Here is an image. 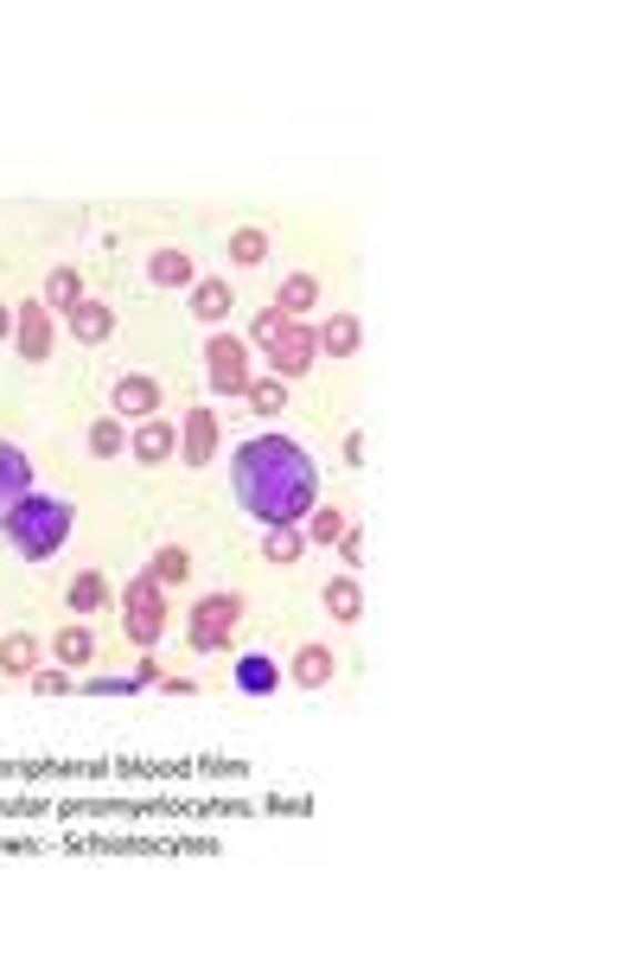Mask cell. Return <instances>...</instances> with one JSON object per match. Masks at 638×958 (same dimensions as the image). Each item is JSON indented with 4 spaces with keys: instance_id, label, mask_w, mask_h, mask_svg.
Masks as SVG:
<instances>
[{
    "instance_id": "6da1fadb",
    "label": "cell",
    "mask_w": 638,
    "mask_h": 958,
    "mask_svg": "<svg viewBox=\"0 0 638 958\" xmlns=\"http://www.w3.org/2000/svg\"><path fill=\"white\" fill-rule=\"evenodd\" d=\"M230 493L262 524H301L320 505V461L287 435H250L230 454Z\"/></svg>"
},
{
    "instance_id": "83f0119b",
    "label": "cell",
    "mask_w": 638,
    "mask_h": 958,
    "mask_svg": "<svg viewBox=\"0 0 638 958\" xmlns=\"http://www.w3.org/2000/svg\"><path fill=\"white\" fill-rule=\"evenodd\" d=\"M185 575H192V556H185V549H160V556H153V582H160V588H166V582H185Z\"/></svg>"
},
{
    "instance_id": "5b68a950",
    "label": "cell",
    "mask_w": 638,
    "mask_h": 958,
    "mask_svg": "<svg viewBox=\"0 0 638 958\" xmlns=\"http://www.w3.org/2000/svg\"><path fill=\"white\" fill-rule=\"evenodd\" d=\"M236 614H243V601L236 595H204L199 607H192V652H224L230 633H236Z\"/></svg>"
},
{
    "instance_id": "8992f818",
    "label": "cell",
    "mask_w": 638,
    "mask_h": 958,
    "mask_svg": "<svg viewBox=\"0 0 638 958\" xmlns=\"http://www.w3.org/2000/svg\"><path fill=\"white\" fill-rule=\"evenodd\" d=\"M313 359H320V333H313L306 320H287V326H281V339L269 345V364H275L281 377H306V371H313Z\"/></svg>"
},
{
    "instance_id": "44dd1931",
    "label": "cell",
    "mask_w": 638,
    "mask_h": 958,
    "mask_svg": "<svg viewBox=\"0 0 638 958\" xmlns=\"http://www.w3.org/2000/svg\"><path fill=\"white\" fill-rule=\"evenodd\" d=\"M0 672H39V639L32 633H13V639H0Z\"/></svg>"
},
{
    "instance_id": "4fadbf2b",
    "label": "cell",
    "mask_w": 638,
    "mask_h": 958,
    "mask_svg": "<svg viewBox=\"0 0 638 958\" xmlns=\"http://www.w3.org/2000/svg\"><path fill=\"white\" fill-rule=\"evenodd\" d=\"M230 262L236 269H262L269 262V224H236L230 231Z\"/></svg>"
},
{
    "instance_id": "30bf717a",
    "label": "cell",
    "mask_w": 638,
    "mask_h": 958,
    "mask_svg": "<svg viewBox=\"0 0 638 958\" xmlns=\"http://www.w3.org/2000/svg\"><path fill=\"white\" fill-rule=\"evenodd\" d=\"M20 352H26V364H45V352H51L45 301H26L20 307Z\"/></svg>"
},
{
    "instance_id": "ffe728a7",
    "label": "cell",
    "mask_w": 638,
    "mask_h": 958,
    "mask_svg": "<svg viewBox=\"0 0 638 958\" xmlns=\"http://www.w3.org/2000/svg\"><path fill=\"white\" fill-rule=\"evenodd\" d=\"M51 652H58L64 665H90V658H97V633H90V626H64V633L51 639Z\"/></svg>"
},
{
    "instance_id": "7a4b0ae2",
    "label": "cell",
    "mask_w": 638,
    "mask_h": 958,
    "mask_svg": "<svg viewBox=\"0 0 638 958\" xmlns=\"http://www.w3.org/2000/svg\"><path fill=\"white\" fill-rule=\"evenodd\" d=\"M0 544L13 549L20 563H51L58 549L71 544V505H64V498L26 493L20 505L0 512Z\"/></svg>"
},
{
    "instance_id": "d6a6232c",
    "label": "cell",
    "mask_w": 638,
    "mask_h": 958,
    "mask_svg": "<svg viewBox=\"0 0 638 958\" xmlns=\"http://www.w3.org/2000/svg\"><path fill=\"white\" fill-rule=\"evenodd\" d=\"M7 333H13V313L0 307V339H7Z\"/></svg>"
},
{
    "instance_id": "5bb4252c",
    "label": "cell",
    "mask_w": 638,
    "mask_h": 958,
    "mask_svg": "<svg viewBox=\"0 0 638 958\" xmlns=\"http://www.w3.org/2000/svg\"><path fill=\"white\" fill-rule=\"evenodd\" d=\"M275 307L287 313V320H306V313L320 307V275H306V269H301V275H287V282H281V301H275Z\"/></svg>"
},
{
    "instance_id": "277c9868",
    "label": "cell",
    "mask_w": 638,
    "mask_h": 958,
    "mask_svg": "<svg viewBox=\"0 0 638 958\" xmlns=\"http://www.w3.org/2000/svg\"><path fill=\"white\" fill-rule=\"evenodd\" d=\"M204 384L217 390V396H243V390H250V352H243V339H230V333L204 339Z\"/></svg>"
},
{
    "instance_id": "603a6c76",
    "label": "cell",
    "mask_w": 638,
    "mask_h": 958,
    "mask_svg": "<svg viewBox=\"0 0 638 958\" xmlns=\"http://www.w3.org/2000/svg\"><path fill=\"white\" fill-rule=\"evenodd\" d=\"M326 677H332V652L326 646H301V658H294V684L313 690V684H326Z\"/></svg>"
},
{
    "instance_id": "484cf974",
    "label": "cell",
    "mask_w": 638,
    "mask_h": 958,
    "mask_svg": "<svg viewBox=\"0 0 638 958\" xmlns=\"http://www.w3.org/2000/svg\"><path fill=\"white\" fill-rule=\"evenodd\" d=\"M301 549H306V531H269V537H262V556H269V563H294Z\"/></svg>"
},
{
    "instance_id": "52a82bcc",
    "label": "cell",
    "mask_w": 638,
    "mask_h": 958,
    "mask_svg": "<svg viewBox=\"0 0 638 958\" xmlns=\"http://www.w3.org/2000/svg\"><path fill=\"white\" fill-rule=\"evenodd\" d=\"M115 415H160V377H148V371H122L115 377Z\"/></svg>"
},
{
    "instance_id": "cb8c5ba5",
    "label": "cell",
    "mask_w": 638,
    "mask_h": 958,
    "mask_svg": "<svg viewBox=\"0 0 638 958\" xmlns=\"http://www.w3.org/2000/svg\"><path fill=\"white\" fill-rule=\"evenodd\" d=\"M243 396H250V410H255V415H281V403H287V384H281V377H255Z\"/></svg>"
},
{
    "instance_id": "7c38bea8",
    "label": "cell",
    "mask_w": 638,
    "mask_h": 958,
    "mask_svg": "<svg viewBox=\"0 0 638 958\" xmlns=\"http://www.w3.org/2000/svg\"><path fill=\"white\" fill-rule=\"evenodd\" d=\"M192 275H199V269H192L185 250H153L148 256V282L153 288H192Z\"/></svg>"
},
{
    "instance_id": "9c48e42d",
    "label": "cell",
    "mask_w": 638,
    "mask_h": 958,
    "mask_svg": "<svg viewBox=\"0 0 638 958\" xmlns=\"http://www.w3.org/2000/svg\"><path fill=\"white\" fill-rule=\"evenodd\" d=\"M26 493H32V466H26L20 447H7V441H0V512H7V505H20Z\"/></svg>"
},
{
    "instance_id": "f546056e",
    "label": "cell",
    "mask_w": 638,
    "mask_h": 958,
    "mask_svg": "<svg viewBox=\"0 0 638 958\" xmlns=\"http://www.w3.org/2000/svg\"><path fill=\"white\" fill-rule=\"evenodd\" d=\"M306 518H313V531H306L313 544H338V537H345V518H338V512H320V505H313Z\"/></svg>"
},
{
    "instance_id": "f1b7e54d",
    "label": "cell",
    "mask_w": 638,
    "mask_h": 958,
    "mask_svg": "<svg viewBox=\"0 0 638 958\" xmlns=\"http://www.w3.org/2000/svg\"><path fill=\"white\" fill-rule=\"evenodd\" d=\"M281 326H287V313H281V307H262V313L250 320V339L262 345V352H269V345L281 339Z\"/></svg>"
},
{
    "instance_id": "ac0fdd59",
    "label": "cell",
    "mask_w": 638,
    "mask_h": 958,
    "mask_svg": "<svg viewBox=\"0 0 638 958\" xmlns=\"http://www.w3.org/2000/svg\"><path fill=\"white\" fill-rule=\"evenodd\" d=\"M357 339H364V326H357V313H332L326 333H320V352H332V359H352Z\"/></svg>"
},
{
    "instance_id": "e0dca14e",
    "label": "cell",
    "mask_w": 638,
    "mask_h": 958,
    "mask_svg": "<svg viewBox=\"0 0 638 958\" xmlns=\"http://www.w3.org/2000/svg\"><path fill=\"white\" fill-rule=\"evenodd\" d=\"M326 614L338 626H352L357 614H364V588H357L352 575H332V582H326Z\"/></svg>"
},
{
    "instance_id": "9a60e30c",
    "label": "cell",
    "mask_w": 638,
    "mask_h": 958,
    "mask_svg": "<svg viewBox=\"0 0 638 958\" xmlns=\"http://www.w3.org/2000/svg\"><path fill=\"white\" fill-rule=\"evenodd\" d=\"M71 333L83 339V345H102V339L115 333V313L102 307V301H77V307H71Z\"/></svg>"
},
{
    "instance_id": "7402d4cb",
    "label": "cell",
    "mask_w": 638,
    "mask_h": 958,
    "mask_svg": "<svg viewBox=\"0 0 638 958\" xmlns=\"http://www.w3.org/2000/svg\"><path fill=\"white\" fill-rule=\"evenodd\" d=\"M77 301H83V275H77V269H58V275H51V282H45V307L71 313Z\"/></svg>"
},
{
    "instance_id": "2e32d148",
    "label": "cell",
    "mask_w": 638,
    "mask_h": 958,
    "mask_svg": "<svg viewBox=\"0 0 638 958\" xmlns=\"http://www.w3.org/2000/svg\"><path fill=\"white\" fill-rule=\"evenodd\" d=\"M128 447H134V461H141V466H160L166 454H173V428H166L160 415H148V428H134Z\"/></svg>"
},
{
    "instance_id": "4316f807",
    "label": "cell",
    "mask_w": 638,
    "mask_h": 958,
    "mask_svg": "<svg viewBox=\"0 0 638 958\" xmlns=\"http://www.w3.org/2000/svg\"><path fill=\"white\" fill-rule=\"evenodd\" d=\"M128 435H122V422H90V454L97 461H109V454H122Z\"/></svg>"
},
{
    "instance_id": "3957f363",
    "label": "cell",
    "mask_w": 638,
    "mask_h": 958,
    "mask_svg": "<svg viewBox=\"0 0 638 958\" xmlns=\"http://www.w3.org/2000/svg\"><path fill=\"white\" fill-rule=\"evenodd\" d=\"M122 621H128V639H134V646H160V633H166V595H160L153 569L128 582V595H122Z\"/></svg>"
},
{
    "instance_id": "d6986e66",
    "label": "cell",
    "mask_w": 638,
    "mask_h": 958,
    "mask_svg": "<svg viewBox=\"0 0 638 958\" xmlns=\"http://www.w3.org/2000/svg\"><path fill=\"white\" fill-rule=\"evenodd\" d=\"M64 601H71V614H97L102 601H109V582H102L97 569L71 575V588H64Z\"/></svg>"
},
{
    "instance_id": "d4e9b609",
    "label": "cell",
    "mask_w": 638,
    "mask_h": 958,
    "mask_svg": "<svg viewBox=\"0 0 638 958\" xmlns=\"http://www.w3.org/2000/svg\"><path fill=\"white\" fill-rule=\"evenodd\" d=\"M236 684H243L250 697H269V690H275V665H269V658H243V665H236Z\"/></svg>"
},
{
    "instance_id": "ba28073f",
    "label": "cell",
    "mask_w": 638,
    "mask_h": 958,
    "mask_svg": "<svg viewBox=\"0 0 638 958\" xmlns=\"http://www.w3.org/2000/svg\"><path fill=\"white\" fill-rule=\"evenodd\" d=\"M185 301H192V320L199 326H217L230 313V282H217V275H204V282H192L185 288Z\"/></svg>"
},
{
    "instance_id": "8fae6325",
    "label": "cell",
    "mask_w": 638,
    "mask_h": 958,
    "mask_svg": "<svg viewBox=\"0 0 638 958\" xmlns=\"http://www.w3.org/2000/svg\"><path fill=\"white\" fill-rule=\"evenodd\" d=\"M211 454H217V415L192 410L185 415V466H204Z\"/></svg>"
},
{
    "instance_id": "1f68e13d",
    "label": "cell",
    "mask_w": 638,
    "mask_h": 958,
    "mask_svg": "<svg viewBox=\"0 0 638 958\" xmlns=\"http://www.w3.org/2000/svg\"><path fill=\"white\" fill-rule=\"evenodd\" d=\"M90 690H109V697H128V690H134V677H102V684H90Z\"/></svg>"
},
{
    "instance_id": "4dcf8cb0",
    "label": "cell",
    "mask_w": 638,
    "mask_h": 958,
    "mask_svg": "<svg viewBox=\"0 0 638 958\" xmlns=\"http://www.w3.org/2000/svg\"><path fill=\"white\" fill-rule=\"evenodd\" d=\"M32 690H39V697H64V690H77V684L64 672H32Z\"/></svg>"
}]
</instances>
